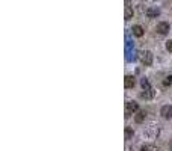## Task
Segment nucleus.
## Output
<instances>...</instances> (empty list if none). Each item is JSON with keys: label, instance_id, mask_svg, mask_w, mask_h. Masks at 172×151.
I'll list each match as a JSON object with an SVG mask.
<instances>
[{"label": "nucleus", "instance_id": "nucleus-12", "mask_svg": "<svg viewBox=\"0 0 172 151\" xmlns=\"http://www.w3.org/2000/svg\"><path fill=\"white\" fill-rule=\"evenodd\" d=\"M172 85V74H169V76H166L163 79V86L164 88H168V86H171Z\"/></svg>", "mask_w": 172, "mask_h": 151}, {"label": "nucleus", "instance_id": "nucleus-5", "mask_svg": "<svg viewBox=\"0 0 172 151\" xmlns=\"http://www.w3.org/2000/svg\"><path fill=\"white\" fill-rule=\"evenodd\" d=\"M134 85H136V80H134L133 76H125V79H124V86L125 88L130 89V88H133Z\"/></svg>", "mask_w": 172, "mask_h": 151}, {"label": "nucleus", "instance_id": "nucleus-4", "mask_svg": "<svg viewBox=\"0 0 172 151\" xmlns=\"http://www.w3.org/2000/svg\"><path fill=\"white\" fill-rule=\"evenodd\" d=\"M160 115L164 118V120H171L172 118V106H169V104L163 106L162 110H160Z\"/></svg>", "mask_w": 172, "mask_h": 151}, {"label": "nucleus", "instance_id": "nucleus-13", "mask_svg": "<svg viewBox=\"0 0 172 151\" xmlns=\"http://www.w3.org/2000/svg\"><path fill=\"white\" fill-rule=\"evenodd\" d=\"M160 12H158V9H148L147 11V15L149 17V18H154V17H157Z\"/></svg>", "mask_w": 172, "mask_h": 151}, {"label": "nucleus", "instance_id": "nucleus-7", "mask_svg": "<svg viewBox=\"0 0 172 151\" xmlns=\"http://www.w3.org/2000/svg\"><path fill=\"white\" fill-rule=\"evenodd\" d=\"M145 118H147V112H145V110H139V112L134 115V121L137 124H142L145 121Z\"/></svg>", "mask_w": 172, "mask_h": 151}, {"label": "nucleus", "instance_id": "nucleus-3", "mask_svg": "<svg viewBox=\"0 0 172 151\" xmlns=\"http://www.w3.org/2000/svg\"><path fill=\"white\" fill-rule=\"evenodd\" d=\"M169 29H171V26H169V23H166V21H162V23L157 24V32H158L160 35H166L168 32H169Z\"/></svg>", "mask_w": 172, "mask_h": 151}, {"label": "nucleus", "instance_id": "nucleus-1", "mask_svg": "<svg viewBox=\"0 0 172 151\" xmlns=\"http://www.w3.org/2000/svg\"><path fill=\"white\" fill-rule=\"evenodd\" d=\"M137 112H139V104L136 101L125 103V118H130L131 115H136Z\"/></svg>", "mask_w": 172, "mask_h": 151}, {"label": "nucleus", "instance_id": "nucleus-9", "mask_svg": "<svg viewBox=\"0 0 172 151\" xmlns=\"http://www.w3.org/2000/svg\"><path fill=\"white\" fill-rule=\"evenodd\" d=\"M124 17H125V20H130L131 17H133V9H131V6H130V0H127V6H125Z\"/></svg>", "mask_w": 172, "mask_h": 151}, {"label": "nucleus", "instance_id": "nucleus-6", "mask_svg": "<svg viewBox=\"0 0 172 151\" xmlns=\"http://www.w3.org/2000/svg\"><path fill=\"white\" fill-rule=\"evenodd\" d=\"M156 95V91L151 88V89H147V91H143V92H141V98H145V100H151Z\"/></svg>", "mask_w": 172, "mask_h": 151}, {"label": "nucleus", "instance_id": "nucleus-8", "mask_svg": "<svg viewBox=\"0 0 172 151\" xmlns=\"http://www.w3.org/2000/svg\"><path fill=\"white\" fill-rule=\"evenodd\" d=\"M133 35L134 36H137V38H141V36H143V27L142 26H139V24H136V26H133Z\"/></svg>", "mask_w": 172, "mask_h": 151}, {"label": "nucleus", "instance_id": "nucleus-2", "mask_svg": "<svg viewBox=\"0 0 172 151\" xmlns=\"http://www.w3.org/2000/svg\"><path fill=\"white\" fill-rule=\"evenodd\" d=\"M139 59H141V62L143 65H151L153 64V53L149 50H143L139 53Z\"/></svg>", "mask_w": 172, "mask_h": 151}, {"label": "nucleus", "instance_id": "nucleus-11", "mask_svg": "<svg viewBox=\"0 0 172 151\" xmlns=\"http://www.w3.org/2000/svg\"><path fill=\"white\" fill-rule=\"evenodd\" d=\"M141 85H142V88H143V91H147V89H151V85H149V80L147 77H143L142 80H141Z\"/></svg>", "mask_w": 172, "mask_h": 151}, {"label": "nucleus", "instance_id": "nucleus-15", "mask_svg": "<svg viewBox=\"0 0 172 151\" xmlns=\"http://www.w3.org/2000/svg\"><path fill=\"white\" fill-rule=\"evenodd\" d=\"M166 50H168V51H172V39L166 41Z\"/></svg>", "mask_w": 172, "mask_h": 151}, {"label": "nucleus", "instance_id": "nucleus-10", "mask_svg": "<svg viewBox=\"0 0 172 151\" xmlns=\"http://www.w3.org/2000/svg\"><path fill=\"white\" fill-rule=\"evenodd\" d=\"M133 136H134V130L133 128H131V127L125 128V139L130 141V139H133Z\"/></svg>", "mask_w": 172, "mask_h": 151}, {"label": "nucleus", "instance_id": "nucleus-14", "mask_svg": "<svg viewBox=\"0 0 172 151\" xmlns=\"http://www.w3.org/2000/svg\"><path fill=\"white\" fill-rule=\"evenodd\" d=\"M153 150H154V147H151V145H143L141 148V151H153Z\"/></svg>", "mask_w": 172, "mask_h": 151}]
</instances>
